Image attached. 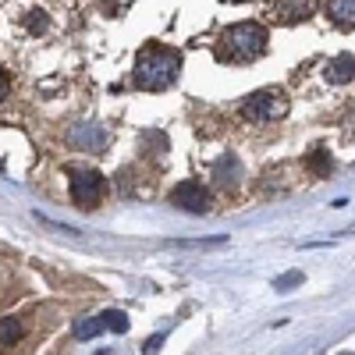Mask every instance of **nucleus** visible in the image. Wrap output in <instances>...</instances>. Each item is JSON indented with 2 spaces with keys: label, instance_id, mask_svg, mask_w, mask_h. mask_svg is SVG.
<instances>
[{
  "label": "nucleus",
  "instance_id": "f257e3e1",
  "mask_svg": "<svg viewBox=\"0 0 355 355\" xmlns=\"http://www.w3.org/2000/svg\"><path fill=\"white\" fill-rule=\"evenodd\" d=\"M178 68H182V57H178L171 46L150 43L135 57L132 82H135V89H142V93H160V89H167L178 78Z\"/></svg>",
  "mask_w": 355,
  "mask_h": 355
},
{
  "label": "nucleus",
  "instance_id": "f03ea898",
  "mask_svg": "<svg viewBox=\"0 0 355 355\" xmlns=\"http://www.w3.org/2000/svg\"><path fill=\"white\" fill-rule=\"evenodd\" d=\"M266 53V28L259 21H234L217 40V61L224 64H249Z\"/></svg>",
  "mask_w": 355,
  "mask_h": 355
},
{
  "label": "nucleus",
  "instance_id": "7ed1b4c3",
  "mask_svg": "<svg viewBox=\"0 0 355 355\" xmlns=\"http://www.w3.org/2000/svg\"><path fill=\"white\" fill-rule=\"evenodd\" d=\"M288 93L284 89H259V93H252L245 103H242V117L252 125H270V121H281V117L288 114Z\"/></svg>",
  "mask_w": 355,
  "mask_h": 355
},
{
  "label": "nucleus",
  "instance_id": "20e7f679",
  "mask_svg": "<svg viewBox=\"0 0 355 355\" xmlns=\"http://www.w3.org/2000/svg\"><path fill=\"white\" fill-rule=\"evenodd\" d=\"M103 189H107V178L100 171H71V199L82 206V210H96L100 199H103Z\"/></svg>",
  "mask_w": 355,
  "mask_h": 355
},
{
  "label": "nucleus",
  "instance_id": "39448f33",
  "mask_svg": "<svg viewBox=\"0 0 355 355\" xmlns=\"http://www.w3.org/2000/svg\"><path fill=\"white\" fill-rule=\"evenodd\" d=\"M171 206H178V210H185V214H210V192H206L199 182H182V185H174L171 189Z\"/></svg>",
  "mask_w": 355,
  "mask_h": 355
},
{
  "label": "nucleus",
  "instance_id": "423d86ee",
  "mask_svg": "<svg viewBox=\"0 0 355 355\" xmlns=\"http://www.w3.org/2000/svg\"><path fill=\"white\" fill-rule=\"evenodd\" d=\"M78 150H89V153H100L103 146H107V128L103 125H96V121H82V125H75L71 128V135H68Z\"/></svg>",
  "mask_w": 355,
  "mask_h": 355
},
{
  "label": "nucleus",
  "instance_id": "0eeeda50",
  "mask_svg": "<svg viewBox=\"0 0 355 355\" xmlns=\"http://www.w3.org/2000/svg\"><path fill=\"white\" fill-rule=\"evenodd\" d=\"M214 182L220 185V189H239L242 185V164H239V157L234 153H224L217 164H214Z\"/></svg>",
  "mask_w": 355,
  "mask_h": 355
},
{
  "label": "nucleus",
  "instance_id": "6e6552de",
  "mask_svg": "<svg viewBox=\"0 0 355 355\" xmlns=\"http://www.w3.org/2000/svg\"><path fill=\"white\" fill-rule=\"evenodd\" d=\"M274 18L281 25H295V21H302L313 15V0H274Z\"/></svg>",
  "mask_w": 355,
  "mask_h": 355
},
{
  "label": "nucleus",
  "instance_id": "1a4fd4ad",
  "mask_svg": "<svg viewBox=\"0 0 355 355\" xmlns=\"http://www.w3.org/2000/svg\"><path fill=\"white\" fill-rule=\"evenodd\" d=\"M327 82L331 85H345V82H352L355 78V57L352 53H341V57H334V61L327 64Z\"/></svg>",
  "mask_w": 355,
  "mask_h": 355
},
{
  "label": "nucleus",
  "instance_id": "9d476101",
  "mask_svg": "<svg viewBox=\"0 0 355 355\" xmlns=\"http://www.w3.org/2000/svg\"><path fill=\"white\" fill-rule=\"evenodd\" d=\"M327 15L341 28H355V0H327Z\"/></svg>",
  "mask_w": 355,
  "mask_h": 355
},
{
  "label": "nucleus",
  "instance_id": "9b49d317",
  "mask_svg": "<svg viewBox=\"0 0 355 355\" xmlns=\"http://www.w3.org/2000/svg\"><path fill=\"white\" fill-rule=\"evenodd\" d=\"M100 323H103V331H114V334H125V331H128V316H125L121 309L100 313Z\"/></svg>",
  "mask_w": 355,
  "mask_h": 355
},
{
  "label": "nucleus",
  "instance_id": "f8f14e48",
  "mask_svg": "<svg viewBox=\"0 0 355 355\" xmlns=\"http://www.w3.org/2000/svg\"><path fill=\"white\" fill-rule=\"evenodd\" d=\"M75 338L78 341H89V338H96L100 331H103V323H100V316H89V320H75Z\"/></svg>",
  "mask_w": 355,
  "mask_h": 355
},
{
  "label": "nucleus",
  "instance_id": "ddd939ff",
  "mask_svg": "<svg viewBox=\"0 0 355 355\" xmlns=\"http://www.w3.org/2000/svg\"><path fill=\"white\" fill-rule=\"evenodd\" d=\"M21 338V320L18 316H4L0 320V345H15Z\"/></svg>",
  "mask_w": 355,
  "mask_h": 355
},
{
  "label": "nucleus",
  "instance_id": "4468645a",
  "mask_svg": "<svg viewBox=\"0 0 355 355\" xmlns=\"http://www.w3.org/2000/svg\"><path fill=\"white\" fill-rule=\"evenodd\" d=\"M309 167H313V171H316L320 178L327 174V171H331V157H327V150H316V153L309 157Z\"/></svg>",
  "mask_w": 355,
  "mask_h": 355
},
{
  "label": "nucleus",
  "instance_id": "2eb2a0df",
  "mask_svg": "<svg viewBox=\"0 0 355 355\" xmlns=\"http://www.w3.org/2000/svg\"><path fill=\"white\" fill-rule=\"evenodd\" d=\"M25 25H28V33H33V36H40L50 21H46V15H43V11H33V15L25 18Z\"/></svg>",
  "mask_w": 355,
  "mask_h": 355
},
{
  "label": "nucleus",
  "instance_id": "dca6fc26",
  "mask_svg": "<svg viewBox=\"0 0 355 355\" xmlns=\"http://www.w3.org/2000/svg\"><path fill=\"white\" fill-rule=\"evenodd\" d=\"M295 284H302V274H299V270L277 277V281H274V291H288V288H295Z\"/></svg>",
  "mask_w": 355,
  "mask_h": 355
},
{
  "label": "nucleus",
  "instance_id": "f3484780",
  "mask_svg": "<svg viewBox=\"0 0 355 355\" xmlns=\"http://www.w3.org/2000/svg\"><path fill=\"white\" fill-rule=\"evenodd\" d=\"M160 345H164V334H153L150 341H146V348H142V355H157V352H160Z\"/></svg>",
  "mask_w": 355,
  "mask_h": 355
},
{
  "label": "nucleus",
  "instance_id": "a211bd4d",
  "mask_svg": "<svg viewBox=\"0 0 355 355\" xmlns=\"http://www.w3.org/2000/svg\"><path fill=\"white\" fill-rule=\"evenodd\" d=\"M4 93H8V78H4V71H0V103H4Z\"/></svg>",
  "mask_w": 355,
  "mask_h": 355
},
{
  "label": "nucleus",
  "instance_id": "6ab92c4d",
  "mask_svg": "<svg viewBox=\"0 0 355 355\" xmlns=\"http://www.w3.org/2000/svg\"><path fill=\"white\" fill-rule=\"evenodd\" d=\"M341 355H355V352H341Z\"/></svg>",
  "mask_w": 355,
  "mask_h": 355
},
{
  "label": "nucleus",
  "instance_id": "aec40b11",
  "mask_svg": "<svg viewBox=\"0 0 355 355\" xmlns=\"http://www.w3.org/2000/svg\"><path fill=\"white\" fill-rule=\"evenodd\" d=\"M100 355H110V352H100Z\"/></svg>",
  "mask_w": 355,
  "mask_h": 355
}]
</instances>
